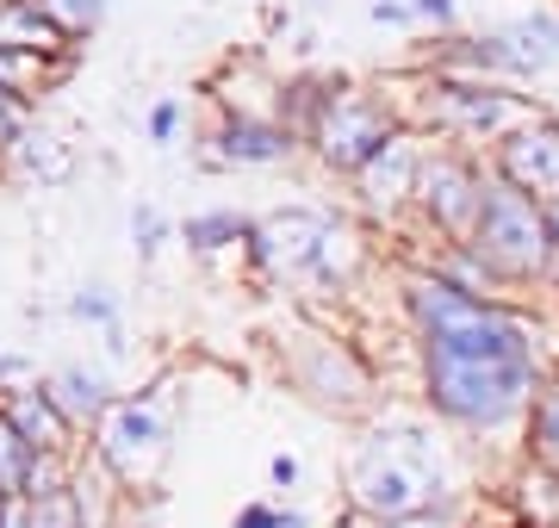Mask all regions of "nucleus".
Returning a JSON list of instances; mask_svg holds the SVG:
<instances>
[{
	"label": "nucleus",
	"mask_w": 559,
	"mask_h": 528,
	"mask_svg": "<svg viewBox=\"0 0 559 528\" xmlns=\"http://www.w3.org/2000/svg\"><path fill=\"white\" fill-rule=\"evenodd\" d=\"M399 317L417 348V398L460 442H522L528 405L559 361L535 299H466L429 262L399 267Z\"/></svg>",
	"instance_id": "nucleus-1"
},
{
	"label": "nucleus",
	"mask_w": 559,
	"mask_h": 528,
	"mask_svg": "<svg viewBox=\"0 0 559 528\" xmlns=\"http://www.w3.org/2000/svg\"><path fill=\"white\" fill-rule=\"evenodd\" d=\"M460 454L448 429L423 410V417H373L348 447V472H342V497L360 523L373 528H404L460 497Z\"/></svg>",
	"instance_id": "nucleus-2"
},
{
	"label": "nucleus",
	"mask_w": 559,
	"mask_h": 528,
	"mask_svg": "<svg viewBox=\"0 0 559 528\" xmlns=\"http://www.w3.org/2000/svg\"><path fill=\"white\" fill-rule=\"evenodd\" d=\"M399 100L404 119L417 124L423 137L436 143H460V149H479L491 156L503 137H516L522 124H535L554 106L528 94L516 82H491V75H436V69H404Z\"/></svg>",
	"instance_id": "nucleus-3"
},
{
	"label": "nucleus",
	"mask_w": 559,
	"mask_h": 528,
	"mask_svg": "<svg viewBox=\"0 0 559 528\" xmlns=\"http://www.w3.org/2000/svg\"><path fill=\"white\" fill-rule=\"evenodd\" d=\"M242 262L255 267L261 280L305 286V292H348L367 262L360 230L342 218L336 205H274L261 212Z\"/></svg>",
	"instance_id": "nucleus-4"
},
{
	"label": "nucleus",
	"mask_w": 559,
	"mask_h": 528,
	"mask_svg": "<svg viewBox=\"0 0 559 528\" xmlns=\"http://www.w3.org/2000/svg\"><path fill=\"white\" fill-rule=\"evenodd\" d=\"M466 243L479 249L485 262L503 274V286L528 299L540 280H547V267H554V224H547V200L535 193H522L510 187L503 175H485V193H479V218L466 230Z\"/></svg>",
	"instance_id": "nucleus-5"
},
{
	"label": "nucleus",
	"mask_w": 559,
	"mask_h": 528,
	"mask_svg": "<svg viewBox=\"0 0 559 528\" xmlns=\"http://www.w3.org/2000/svg\"><path fill=\"white\" fill-rule=\"evenodd\" d=\"M404 124L411 119H404V100H399L392 82L367 87V82H348V75H342L330 106H323V119L311 124V137H305V156H311L330 181L348 187L385 143L399 137Z\"/></svg>",
	"instance_id": "nucleus-6"
},
{
	"label": "nucleus",
	"mask_w": 559,
	"mask_h": 528,
	"mask_svg": "<svg viewBox=\"0 0 559 528\" xmlns=\"http://www.w3.org/2000/svg\"><path fill=\"white\" fill-rule=\"evenodd\" d=\"M485 175H491V163H485L479 149H460V143H436V137H429L411 237H417L423 249H429V243H466V230H473V218H479Z\"/></svg>",
	"instance_id": "nucleus-7"
},
{
	"label": "nucleus",
	"mask_w": 559,
	"mask_h": 528,
	"mask_svg": "<svg viewBox=\"0 0 559 528\" xmlns=\"http://www.w3.org/2000/svg\"><path fill=\"white\" fill-rule=\"evenodd\" d=\"M286 373H293V386H299L318 410H330V417H367L373 398H380L373 361H367L355 343H342V336H299Z\"/></svg>",
	"instance_id": "nucleus-8"
},
{
	"label": "nucleus",
	"mask_w": 559,
	"mask_h": 528,
	"mask_svg": "<svg viewBox=\"0 0 559 528\" xmlns=\"http://www.w3.org/2000/svg\"><path fill=\"white\" fill-rule=\"evenodd\" d=\"M423 156H429V137L417 124H404L399 137L385 143L373 163L360 168L348 193H355V212L380 230H411L417 224V181H423Z\"/></svg>",
	"instance_id": "nucleus-9"
},
{
	"label": "nucleus",
	"mask_w": 559,
	"mask_h": 528,
	"mask_svg": "<svg viewBox=\"0 0 559 528\" xmlns=\"http://www.w3.org/2000/svg\"><path fill=\"white\" fill-rule=\"evenodd\" d=\"M305 143L274 119V112H242V106H224L218 124L205 131L200 163L205 168H293Z\"/></svg>",
	"instance_id": "nucleus-10"
},
{
	"label": "nucleus",
	"mask_w": 559,
	"mask_h": 528,
	"mask_svg": "<svg viewBox=\"0 0 559 528\" xmlns=\"http://www.w3.org/2000/svg\"><path fill=\"white\" fill-rule=\"evenodd\" d=\"M168 454V417L156 410L150 392H131L119 405L106 410L100 423V460L119 479H143V472H156V460Z\"/></svg>",
	"instance_id": "nucleus-11"
},
{
	"label": "nucleus",
	"mask_w": 559,
	"mask_h": 528,
	"mask_svg": "<svg viewBox=\"0 0 559 528\" xmlns=\"http://www.w3.org/2000/svg\"><path fill=\"white\" fill-rule=\"evenodd\" d=\"M485 163L510 187H522V193H535V200L554 205L559 200V112H540L535 124H522L516 137H503Z\"/></svg>",
	"instance_id": "nucleus-12"
},
{
	"label": "nucleus",
	"mask_w": 559,
	"mask_h": 528,
	"mask_svg": "<svg viewBox=\"0 0 559 528\" xmlns=\"http://www.w3.org/2000/svg\"><path fill=\"white\" fill-rule=\"evenodd\" d=\"M0 50L20 57V62L50 69L57 82L62 75H75V62H81V44L44 13L38 0H0Z\"/></svg>",
	"instance_id": "nucleus-13"
},
{
	"label": "nucleus",
	"mask_w": 559,
	"mask_h": 528,
	"mask_svg": "<svg viewBox=\"0 0 559 528\" xmlns=\"http://www.w3.org/2000/svg\"><path fill=\"white\" fill-rule=\"evenodd\" d=\"M0 410L13 417V429L25 435V447H32V454H69L75 423L62 417V405L50 398V386H44V380H32V386H20V392H7V398H0Z\"/></svg>",
	"instance_id": "nucleus-14"
},
{
	"label": "nucleus",
	"mask_w": 559,
	"mask_h": 528,
	"mask_svg": "<svg viewBox=\"0 0 559 528\" xmlns=\"http://www.w3.org/2000/svg\"><path fill=\"white\" fill-rule=\"evenodd\" d=\"M50 398L62 405V417L75 429H100L106 423V410L119 405V392H112V380H106L100 367H87V361H62L50 380Z\"/></svg>",
	"instance_id": "nucleus-15"
},
{
	"label": "nucleus",
	"mask_w": 559,
	"mask_h": 528,
	"mask_svg": "<svg viewBox=\"0 0 559 528\" xmlns=\"http://www.w3.org/2000/svg\"><path fill=\"white\" fill-rule=\"evenodd\" d=\"M516 460H522L528 472H547V479H559V361H554V373L540 380L535 405H528V423H522Z\"/></svg>",
	"instance_id": "nucleus-16"
},
{
	"label": "nucleus",
	"mask_w": 559,
	"mask_h": 528,
	"mask_svg": "<svg viewBox=\"0 0 559 528\" xmlns=\"http://www.w3.org/2000/svg\"><path fill=\"white\" fill-rule=\"evenodd\" d=\"M498 32L510 38V50L528 62V75H535V82L559 69V7H528V13H510V20H498Z\"/></svg>",
	"instance_id": "nucleus-17"
},
{
	"label": "nucleus",
	"mask_w": 559,
	"mask_h": 528,
	"mask_svg": "<svg viewBox=\"0 0 559 528\" xmlns=\"http://www.w3.org/2000/svg\"><path fill=\"white\" fill-rule=\"evenodd\" d=\"M249 230H255L249 212H237V205H212V212H187L175 237L187 243V255L212 262V255H230V249L249 243Z\"/></svg>",
	"instance_id": "nucleus-18"
},
{
	"label": "nucleus",
	"mask_w": 559,
	"mask_h": 528,
	"mask_svg": "<svg viewBox=\"0 0 559 528\" xmlns=\"http://www.w3.org/2000/svg\"><path fill=\"white\" fill-rule=\"evenodd\" d=\"M7 163H13V175H20V181L62 187L69 175H75V149H69V137H62V131H50V124H32Z\"/></svg>",
	"instance_id": "nucleus-19"
},
{
	"label": "nucleus",
	"mask_w": 559,
	"mask_h": 528,
	"mask_svg": "<svg viewBox=\"0 0 559 528\" xmlns=\"http://www.w3.org/2000/svg\"><path fill=\"white\" fill-rule=\"evenodd\" d=\"M32 467H38V454L25 447V435L13 429V417L0 410V497H20L32 491Z\"/></svg>",
	"instance_id": "nucleus-20"
},
{
	"label": "nucleus",
	"mask_w": 559,
	"mask_h": 528,
	"mask_svg": "<svg viewBox=\"0 0 559 528\" xmlns=\"http://www.w3.org/2000/svg\"><path fill=\"white\" fill-rule=\"evenodd\" d=\"M180 224H168V212H162L156 200H138L131 205V249H138V262H156L162 249L175 243Z\"/></svg>",
	"instance_id": "nucleus-21"
},
{
	"label": "nucleus",
	"mask_w": 559,
	"mask_h": 528,
	"mask_svg": "<svg viewBox=\"0 0 559 528\" xmlns=\"http://www.w3.org/2000/svg\"><path fill=\"white\" fill-rule=\"evenodd\" d=\"M119 311H124L119 292H112L106 280H87L75 299H69V317H75V324H94L100 336H106V329H119Z\"/></svg>",
	"instance_id": "nucleus-22"
},
{
	"label": "nucleus",
	"mask_w": 559,
	"mask_h": 528,
	"mask_svg": "<svg viewBox=\"0 0 559 528\" xmlns=\"http://www.w3.org/2000/svg\"><path fill=\"white\" fill-rule=\"evenodd\" d=\"M38 7H44V13H50V20H57L75 44H87V38L106 25V7H112V0H38Z\"/></svg>",
	"instance_id": "nucleus-23"
},
{
	"label": "nucleus",
	"mask_w": 559,
	"mask_h": 528,
	"mask_svg": "<svg viewBox=\"0 0 559 528\" xmlns=\"http://www.w3.org/2000/svg\"><path fill=\"white\" fill-rule=\"evenodd\" d=\"M38 124V100H25V94H7L0 87V163L20 149V137Z\"/></svg>",
	"instance_id": "nucleus-24"
},
{
	"label": "nucleus",
	"mask_w": 559,
	"mask_h": 528,
	"mask_svg": "<svg viewBox=\"0 0 559 528\" xmlns=\"http://www.w3.org/2000/svg\"><path fill=\"white\" fill-rule=\"evenodd\" d=\"M230 528H311V516L293 509V504H280V497H249Z\"/></svg>",
	"instance_id": "nucleus-25"
},
{
	"label": "nucleus",
	"mask_w": 559,
	"mask_h": 528,
	"mask_svg": "<svg viewBox=\"0 0 559 528\" xmlns=\"http://www.w3.org/2000/svg\"><path fill=\"white\" fill-rule=\"evenodd\" d=\"M485 509H479V497L473 491H460V497H448L441 509H429V516H417V523H404V528H473Z\"/></svg>",
	"instance_id": "nucleus-26"
},
{
	"label": "nucleus",
	"mask_w": 559,
	"mask_h": 528,
	"mask_svg": "<svg viewBox=\"0 0 559 528\" xmlns=\"http://www.w3.org/2000/svg\"><path fill=\"white\" fill-rule=\"evenodd\" d=\"M180 124H187V106H180L175 94H168V100H156V106H150V119H143V137L168 149V143L180 137Z\"/></svg>",
	"instance_id": "nucleus-27"
},
{
	"label": "nucleus",
	"mask_w": 559,
	"mask_h": 528,
	"mask_svg": "<svg viewBox=\"0 0 559 528\" xmlns=\"http://www.w3.org/2000/svg\"><path fill=\"white\" fill-rule=\"evenodd\" d=\"M423 32H460V0H411Z\"/></svg>",
	"instance_id": "nucleus-28"
},
{
	"label": "nucleus",
	"mask_w": 559,
	"mask_h": 528,
	"mask_svg": "<svg viewBox=\"0 0 559 528\" xmlns=\"http://www.w3.org/2000/svg\"><path fill=\"white\" fill-rule=\"evenodd\" d=\"M367 20L385 25V32H423L417 13H411V0H367Z\"/></svg>",
	"instance_id": "nucleus-29"
},
{
	"label": "nucleus",
	"mask_w": 559,
	"mask_h": 528,
	"mask_svg": "<svg viewBox=\"0 0 559 528\" xmlns=\"http://www.w3.org/2000/svg\"><path fill=\"white\" fill-rule=\"evenodd\" d=\"M267 479H274L280 491H299V479H305L299 454H274V460H267Z\"/></svg>",
	"instance_id": "nucleus-30"
},
{
	"label": "nucleus",
	"mask_w": 559,
	"mask_h": 528,
	"mask_svg": "<svg viewBox=\"0 0 559 528\" xmlns=\"http://www.w3.org/2000/svg\"><path fill=\"white\" fill-rule=\"evenodd\" d=\"M540 292H547V305H559V249H554V267H547V280H540Z\"/></svg>",
	"instance_id": "nucleus-31"
},
{
	"label": "nucleus",
	"mask_w": 559,
	"mask_h": 528,
	"mask_svg": "<svg viewBox=\"0 0 559 528\" xmlns=\"http://www.w3.org/2000/svg\"><path fill=\"white\" fill-rule=\"evenodd\" d=\"M473 528H522V523H516V516H498V523H485V516H479Z\"/></svg>",
	"instance_id": "nucleus-32"
},
{
	"label": "nucleus",
	"mask_w": 559,
	"mask_h": 528,
	"mask_svg": "<svg viewBox=\"0 0 559 528\" xmlns=\"http://www.w3.org/2000/svg\"><path fill=\"white\" fill-rule=\"evenodd\" d=\"M547 224H554V243H559V200L547 205Z\"/></svg>",
	"instance_id": "nucleus-33"
},
{
	"label": "nucleus",
	"mask_w": 559,
	"mask_h": 528,
	"mask_svg": "<svg viewBox=\"0 0 559 528\" xmlns=\"http://www.w3.org/2000/svg\"><path fill=\"white\" fill-rule=\"evenodd\" d=\"M0 373H7V355H0Z\"/></svg>",
	"instance_id": "nucleus-34"
},
{
	"label": "nucleus",
	"mask_w": 559,
	"mask_h": 528,
	"mask_svg": "<svg viewBox=\"0 0 559 528\" xmlns=\"http://www.w3.org/2000/svg\"><path fill=\"white\" fill-rule=\"evenodd\" d=\"M554 528H559V523H554Z\"/></svg>",
	"instance_id": "nucleus-35"
}]
</instances>
